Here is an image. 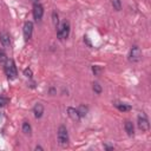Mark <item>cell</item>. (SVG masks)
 I'll return each instance as SVG.
<instances>
[{"instance_id": "cell-2", "label": "cell", "mask_w": 151, "mask_h": 151, "mask_svg": "<svg viewBox=\"0 0 151 151\" xmlns=\"http://www.w3.org/2000/svg\"><path fill=\"white\" fill-rule=\"evenodd\" d=\"M58 27V31H57V37L59 40H65L68 38L70 35V29H71V26H70V22L67 20H64L60 25L57 26Z\"/></svg>"}, {"instance_id": "cell-3", "label": "cell", "mask_w": 151, "mask_h": 151, "mask_svg": "<svg viewBox=\"0 0 151 151\" xmlns=\"http://www.w3.org/2000/svg\"><path fill=\"white\" fill-rule=\"evenodd\" d=\"M57 137H58V143L60 146L63 147H66L68 145V132H67V129L65 125H60L59 129H58V133H57Z\"/></svg>"}, {"instance_id": "cell-7", "label": "cell", "mask_w": 151, "mask_h": 151, "mask_svg": "<svg viewBox=\"0 0 151 151\" xmlns=\"http://www.w3.org/2000/svg\"><path fill=\"white\" fill-rule=\"evenodd\" d=\"M22 32H24V38L25 40H29L31 37H32V33H33V22L32 21H26L24 24V28H22Z\"/></svg>"}, {"instance_id": "cell-10", "label": "cell", "mask_w": 151, "mask_h": 151, "mask_svg": "<svg viewBox=\"0 0 151 151\" xmlns=\"http://www.w3.org/2000/svg\"><path fill=\"white\" fill-rule=\"evenodd\" d=\"M33 113L35 118H41L44 114V105L41 103H37L33 107Z\"/></svg>"}, {"instance_id": "cell-9", "label": "cell", "mask_w": 151, "mask_h": 151, "mask_svg": "<svg viewBox=\"0 0 151 151\" xmlns=\"http://www.w3.org/2000/svg\"><path fill=\"white\" fill-rule=\"evenodd\" d=\"M67 114L73 120H80V118H81L78 109H74V107H67Z\"/></svg>"}, {"instance_id": "cell-5", "label": "cell", "mask_w": 151, "mask_h": 151, "mask_svg": "<svg viewBox=\"0 0 151 151\" xmlns=\"http://www.w3.org/2000/svg\"><path fill=\"white\" fill-rule=\"evenodd\" d=\"M142 58V51L138 46H132V48L130 50L129 53V60L131 63H138Z\"/></svg>"}, {"instance_id": "cell-14", "label": "cell", "mask_w": 151, "mask_h": 151, "mask_svg": "<svg viewBox=\"0 0 151 151\" xmlns=\"http://www.w3.org/2000/svg\"><path fill=\"white\" fill-rule=\"evenodd\" d=\"M111 4L113 6V8L116 11H120L122 9V1L120 0H111Z\"/></svg>"}, {"instance_id": "cell-12", "label": "cell", "mask_w": 151, "mask_h": 151, "mask_svg": "<svg viewBox=\"0 0 151 151\" xmlns=\"http://www.w3.org/2000/svg\"><path fill=\"white\" fill-rule=\"evenodd\" d=\"M114 106L122 111V112H125V111H130L131 110V106L127 105V104H124V103H114Z\"/></svg>"}, {"instance_id": "cell-11", "label": "cell", "mask_w": 151, "mask_h": 151, "mask_svg": "<svg viewBox=\"0 0 151 151\" xmlns=\"http://www.w3.org/2000/svg\"><path fill=\"white\" fill-rule=\"evenodd\" d=\"M124 129H125V131H126V133H127L129 136H133V134H134V127H133L132 122L126 120V122L124 123Z\"/></svg>"}, {"instance_id": "cell-20", "label": "cell", "mask_w": 151, "mask_h": 151, "mask_svg": "<svg viewBox=\"0 0 151 151\" xmlns=\"http://www.w3.org/2000/svg\"><path fill=\"white\" fill-rule=\"evenodd\" d=\"M100 71H101V68L99 67V66H92V72L94 73V76H98L99 73H100Z\"/></svg>"}, {"instance_id": "cell-22", "label": "cell", "mask_w": 151, "mask_h": 151, "mask_svg": "<svg viewBox=\"0 0 151 151\" xmlns=\"http://www.w3.org/2000/svg\"><path fill=\"white\" fill-rule=\"evenodd\" d=\"M104 147H105V149H107V150H113V146H109V145H104Z\"/></svg>"}, {"instance_id": "cell-16", "label": "cell", "mask_w": 151, "mask_h": 151, "mask_svg": "<svg viewBox=\"0 0 151 151\" xmlns=\"http://www.w3.org/2000/svg\"><path fill=\"white\" fill-rule=\"evenodd\" d=\"M92 88H93V91H94L97 94H100V93H101V86H100L98 83H93V84H92Z\"/></svg>"}, {"instance_id": "cell-21", "label": "cell", "mask_w": 151, "mask_h": 151, "mask_svg": "<svg viewBox=\"0 0 151 151\" xmlns=\"http://www.w3.org/2000/svg\"><path fill=\"white\" fill-rule=\"evenodd\" d=\"M7 103H8V99H6V98H4V97H0V107L5 106Z\"/></svg>"}, {"instance_id": "cell-24", "label": "cell", "mask_w": 151, "mask_h": 151, "mask_svg": "<svg viewBox=\"0 0 151 151\" xmlns=\"http://www.w3.org/2000/svg\"><path fill=\"white\" fill-rule=\"evenodd\" d=\"M33 1H35V2H37V1H38V0H33Z\"/></svg>"}, {"instance_id": "cell-13", "label": "cell", "mask_w": 151, "mask_h": 151, "mask_svg": "<svg viewBox=\"0 0 151 151\" xmlns=\"http://www.w3.org/2000/svg\"><path fill=\"white\" fill-rule=\"evenodd\" d=\"M31 131H32V127H31L29 123H28V122H24V123H22V132H24L25 134H29Z\"/></svg>"}, {"instance_id": "cell-19", "label": "cell", "mask_w": 151, "mask_h": 151, "mask_svg": "<svg viewBox=\"0 0 151 151\" xmlns=\"http://www.w3.org/2000/svg\"><path fill=\"white\" fill-rule=\"evenodd\" d=\"M78 111H79L80 116H81V117H84V116L86 114V112H87V107H85V106H80V107L78 109Z\"/></svg>"}, {"instance_id": "cell-6", "label": "cell", "mask_w": 151, "mask_h": 151, "mask_svg": "<svg viewBox=\"0 0 151 151\" xmlns=\"http://www.w3.org/2000/svg\"><path fill=\"white\" fill-rule=\"evenodd\" d=\"M44 15V6L40 2H34L33 5V18L35 21H40Z\"/></svg>"}, {"instance_id": "cell-18", "label": "cell", "mask_w": 151, "mask_h": 151, "mask_svg": "<svg viewBox=\"0 0 151 151\" xmlns=\"http://www.w3.org/2000/svg\"><path fill=\"white\" fill-rule=\"evenodd\" d=\"M24 74H25V77H27V78H32V74H33V73H32V70L27 67V68L24 70Z\"/></svg>"}, {"instance_id": "cell-17", "label": "cell", "mask_w": 151, "mask_h": 151, "mask_svg": "<svg viewBox=\"0 0 151 151\" xmlns=\"http://www.w3.org/2000/svg\"><path fill=\"white\" fill-rule=\"evenodd\" d=\"M52 21H53L54 26H58L59 25V17H58V13L55 11L52 13Z\"/></svg>"}, {"instance_id": "cell-15", "label": "cell", "mask_w": 151, "mask_h": 151, "mask_svg": "<svg viewBox=\"0 0 151 151\" xmlns=\"http://www.w3.org/2000/svg\"><path fill=\"white\" fill-rule=\"evenodd\" d=\"M7 55H6V53L2 51V50H0V65H5V63L7 61Z\"/></svg>"}, {"instance_id": "cell-23", "label": "cell", "mask_w": 151, "mask_h": 151, "mask_svg": "<svg viewBox=\"0 0 151 151\" xmlns=\"http://www.w3.org/2000/svg\"><path fill=\"white\" fill-rule=\"evenodd\" d=\"M35 150H44V149H42L41 146H39V145H37V146H35Z\"/></svg>"}, {"instance_id": "cell-4", "label": "cell", "mask_w": 151, "mask_h": 151, "mask_svg": "<svg viewBox=\"0 0 151 151\" xmlns=\"http://www.w3.org/2000/svg\"><path fill=\"white\" fill-rule=\"evenodd\" d=\"M137 125L139 127V130H142L143 132H146L150 127V124H149V119L146 117L145 113H139L138 117H137Z\"/></svg>"}, {"instance_id": "cell-1", "label": "cell", "mask_w": 151, "mask_h": 151, "mask_svg": "<svg viewBox=\"0 0 151 151\" xmlns=\"http://www.w3.org/2000/svg\"><path fill=\"white\" fill-rule=\"evenodd\" d=\"M4 71H5L6 77L9 80H13V79L17 78L18 71H17V66H15V63H14L13 59H7V61L4 65Z\"/></svg>"}, {"instance_id": "cell-8", "label": "cell", "mask_w": 151, "mask_h": 151, "mask_svg": "<svg viewBox=\"0 0 151 151\" xmlns=\"http://www.w3.org/2000/svg\"><path fill=\"white\" fill-rule=\"evenodd\" d=\"M0 42H1V45L4 47H9V45H11V37H9V34L7 32H5V31L0 32Z\"/></svg>"}]
</instances>
